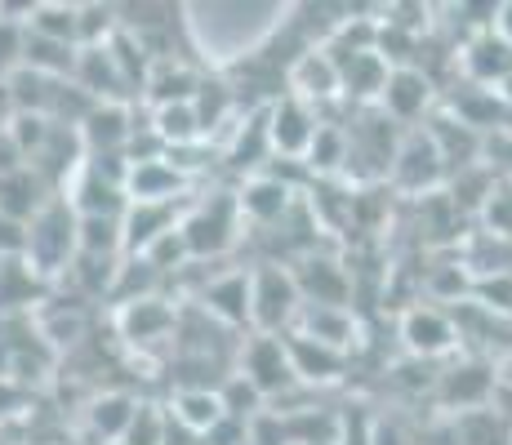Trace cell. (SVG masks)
<instances>
[{
	"label": "cell",
	"instance_id": "1",
	"mask_svg": "<svg viewBox=\"0 0 512 445\" xmlns=\"http://www.w3.org/2000/svg\"><path fill=\"white\" fill-rule=\"evenodd\" d=\"M72 259H76V214L63 196H54V201L27 223L23 263L32 267L36 276H54V272H63Z\"/></svg>",
	"mask_w": 512,
	"mask_h": 445
},
{
	"label": "cell",
	"instance_id": "2",
	"mask_svg": "<svg viewBox=\"0 0 512 445\" xmlns=\"http://www.w3.org/2000/svg\"><path fill=\"white\" fill-rule=\"evenodd\" d=\"M299 285L294 272L281 263H263L259 272H250V325L254 334H285L299 321Z\"/></svg>",
	"mask_w": 512,
	"mask_h": 445
},
{
	"label": "cell",
	"instance_id": "3",
	"mask_svg": "<svg viewBox=\"0 0 512 445\" xmlns=\"http://www.w3.org/2000/svg\"><path fill=\"white\" fill-rule=\"evenodd\" d=\"M236 223H241V210H236V196H228V192H223L219 201L192 205L179 219L187 259L196 263V259H219V254H228L236 241Z\"/></svg>",
	"mask_w": 512,
	"mask_h": 445
},
{
	"label": "cell",
	"instance_id": "4",
	"mask_svg": "<svg viewBox=\"0 0 512 445\" xmlns=\"http://www.w3.org/2000/svg\"><path fill=\"white\" fill-rule=\"evenodd\" d=\"M263 116H268V147L272 152L294 156V161L308 156L312 138H317V125H321L317 107L303 103V98H294V94H281L263 107Z\"/></svg>",
	"mask_w": 512,
	"mask_h": 445
},
{
	"label": "cell",
	"instance_id": "5",
	"mask_svg": "<svg viewBox=\"0 0 512 445\" xmlns=\"http://www.w3.org/2000/svg\"><path fill=\"white\" fill-rule=\"evenodd\" d=\"M236 374H241L263 401L277 397L281 388H290L294 370H290V356H285V339L281 334H254L241 348V370Z\"/></svg>",
	"mask_w": 512,
	"mask_h": 445
},
{
	"label": "cell",
	"instance_id": "6",
	"mask_svg": "<svg viewBox=\"0 0 512 445\" xmlns=\"http://www.w3.org/2000/svg\"><path fill=\"white\" fill-rule=\"evenodd\" d=\"M388 174H392V183H397L401 192L428 196L432 187L446 178V165H441V156H437V147H432L428 134H423V130H410V134L397 143V152H392Z\"/></svg>",
	"mask_w": 512,
	"mask_h": 445
},
{
	"label": "cell",
	"instance_id": "7",
	"mask_svg": "<svg viewBox=\"0 0 512 445\" xmlns=\"http://www.w3.org/2000/svg\"><path fill=\"white\" fill-rule=\"evenodd\" d=\"M76 138H81L85 161H107V156H125L134 138L130 125V107L125 103H94L90 116L76 125Z\"/></svg>",
	"mask_w": 512,
	"mask_h": 445
},
{
	"label": "cell",
	"instance_id": "8",
	"mask_svg": "<svg viewBox=\"0 0 512 445\" xmlns=\"http://www.w3.org/2000/svg\"><path fill=\"white\" fill-rule=\"evenodd\" d=\"M490 401H495V365L459 361L446 374H437V405H446V410H486Z\"/></svg>",
	"mask_w": 512,
	"mask_h": 445
},
{
	"label": "cell",
	"instance_id": "9",
	"mask_svg": "<svg viewBox=\"0 0 512 445\" xmlns=\"http://www.w3.org/2000/svg\"><path fill=\"white\" fill-rule=\"evenodd\" d=\"M459 63H464L468 85L495 89V94H499V89L508 85V76H512V45L499 32H477V36H468V41H464Z\"/></svg>",
	"mask_w": 512,
	"mask_h": 445
},
{
	"label": "cell",
	"instance_id": "10",
	"mask_svg": "<svg viewBox=\"0 0 512 445\" xmlns=\"http://www.w3.org/2000/svg\"><path fill=\"white\" fill-rule=\"evenodd\" d=\"M187 187V174L165 156H152V161H134L125 170V201L130 205H174Z\"/></svg>",
	"mask_w": 512,
	"mask_h": 445
},
{
	"label": "cell",
	"instance_id": "11",
	"mask_svg": "<svg viewBox=\"0 0 512 445\" xmlns=\"http://www.w3.org/2000/svg\"><path fill=\"white\" fill-rule=\"evenodd\" d=\"M285 94L303 98V103H326L339 94V63L326 54V45H308L290 67H285Z\"/></svg>",
	"mask_w": 512,
	"mask_h": 445
},
{
	"label": "cell",
	"instance_id": "12",
	"mask_svg": "<svg viewBox=\"0 0 512 445\" xmlns=\"http://www.w3.org/2000/svg\"><path fill=\"white\" fill-rule=\"evenodd\" d=\"M401 343H406L410 356H419V361H432V356H446L450 348L459 343V330L455 321H450L441 308H410L401 316Z\"/></svg>",
	"mask_w": 512,
	"mask_h": 445
},
{
	"label": "cell",
	"instance_id": "13",
	"mask_svg": "<svg viewBox=\"0 0 512 445\" xmlns=\"http://www.w3.org/2000/svg\"><path fill=\"white\" fill-rule=\"evenodd\" d=\"M379 107H383V116H388V121H401V125L419 121V116L432 107V81H428V72H419L415 63L392 67L388 85H383V94H379Z\"/></svg>",
	"mask_w": 512,
	"mask_h": 445
},
{
	"label": "cell",
	"instance_id": "14",
	"mask_svg": "<svg viewBox=\"0 0 512 445\" xmlns=\"http://www.w3.org/2000/svg\"><path fill=\"white\" fill-rule=\"evenodd\" d=\"M294 205V192L290 183L277 174H250L245 178V187L236 192V210H241V219L268 227V223H281L285 214H290Z\"/></svg>",
	"mask_w": 512,
	"mask_h": 445
},
{
	"label": "cell",
	"instance_id": "15",
	"mask_svg": "<svg viewBox=\"0 0 512 445\" xmlns=\"http://www.w3.org/2000/svg\"><path fill=\"white\" fill-rule=\"evenodd\" d=\"M281 339H285V356H290V370L299 383H334L348 370V352H334L326 343H312L294 330H285Z\"/></svg>",
	"mask_w": 512,
	"mask_h": 445
},
{
	"label": "cell",
	"instance_id": "16",
	"mask_svg": "<svg viewBox=\"0 0 512 445\" xmlns=\"http://www.w3.org/2000/svg\"><path fill=\"white\" fill-rule=\"evenodd\" d=\"M116 330H121L130 343H161L174 334V308L161 299V294H143V299L121 303Z\"/></svg>",
	"mask_w": 512,
	"mask_h": 445
},
{
	"label": "cell",
	"instance_id": "17",
	"mask_svg": "<svg viewBox=\"0 0 512 445\" xmlns=\"http://www.w3.org/2000/svg\"><path fill=\"white\" fill-rule=\"evenodd\" d=\"M294 285H299V299L312 303V308H348V272L334 259L308 254L303 267L294 272Z\"/></svg>",
	"mask_w": 512,
	"mask_h": 445
},
{
	"label": "cell",
	"instance_id": "18",
	"mask_svg": "<svg viewBox=\"0 0 512 445\" xmlns=\"http://www.w3.org/2000/svg\"><path fill=\"white\" fill-rule=\"evenodd\" d=\"M170 227H179L174 205H125L121 214V241H125V259H143Z\"/></svg>",
	"mask_w": 512,
	"mask_h": 445
},
{
	"label": "cell",
	"instance_id": "19",
	"mask_svg": "<svg viewBox=\"0 0 512 445\" xmlns=\"http://www.w3.org/2000/svg\"><path fill=\"white\" fill-rule=\"evenodd\" d=\"M54 196L58 192H49L45 178L36 174L32 165H23V170L0 178V214H9V219H18V223H32Z\"/></svg>",
	"mask_w": 512,
	"mask_h": 445
},
{
	"label": "cell",
	"instance_id": "20",
	"mask_svg": "<svg viewBox=\"0 0 512 445\" xmlns=\"http://www.w3.org/2000/svg\"><path fill=\"white\" fill-rule=\"evenodd\" d=\"M334 63H339V94L343 98H357V103H379L392 63H383L374 49H361V54H348V58H334Z\"/></svg>",
	"mask_w": 512,
	"mask_h": 445
},
{
	"label": "cell",
	"instance_id": "21",
	"mask_svg": "<svg viewBox=\"0 0 512 445\" xmlns=\"http://www.w3.org/2000/svg\"><path fill=\"white\" fill-rule=\"evenodd\" d=\"M170 419L179 423L187 437H210L228 414H223L219 388H179L170 401Z\"/></svg>",
	"mask_w": 512,
	"mask_h": 445
},
{
	"label": "cell",
	"instance_id": "22",
	"mask_svg": "<svg viewBox=\"0 0 512 445\" xmlns=\"http://www.w3.org/2000/svg\"><path fill=\"white\" fill-rule=\"evenodd\" d=\"M294 334H303L312 343H326L334 352H348L357 343V321H352L348 308H312V303H303Z\"/></svg>",
	"mask_w": 512,
	"mask_h": 445
},
{
	"label": "cell",
	"instance_id": "23",
	"mask_svg": "<svg viewBox=\"0 0 512 445\" xmlns=\"http://www.w3.org/2000/svg\"><path fill=\"white\" fill-rule=\"evenodd\" d=\"M201 303L214 321L223 325H250V272H228L214 276L201 290Z\"/></svg>",
	"mask_w": 512,
	"mask_h": 445
},
{
	"label": "cell",
	"instance_id": "24",
	"mask_svg": "<svg viewBox=\"0 0 512 445\" xmlns=\"http://www.w3.org/2000/svg\"><path fill=\"white\" fill-rule=\"evenodd\" d=\"M196 85H201V76L187 72L179 58H161V63H152V72H147V85H143V98L152 107H174V103H192Z\"/></svg>",
	"mask_w": 512,
	"mask_h": 445
},
{
	"label": "cell",
	"instance_id": "25",
	"mask_svg": "<svg viewBox=\"0 0 512 445\" xmlns=\"http://www.w3.org/2000/svg\"><path fill=\"white\" fill-rule=\"evenodd\" d=\"M152 134L165 152H183V147L201 143V125H196L192 103H174V107H152Z\"/></svg>",
	"mask_w": 512,
	"mask_h": 445
},
{
	"label": "cell",
	"instance_id": "26",
	"mask_svg": "<svg viewBox=\"0 0 512 445\" xmlns=\"http://www.w3.org/2000/svg\"><path fill=\"white\" fill-rule=\"evenodd\" d=\"M27 32L45 36V41L76 45V5H67V0H32Z\"/></svg>",
	"mask_w": 512,
	"mask_h": 445
},
{
	"label": "cell",
	"instance_id": "27",
	"mask_svg": "<svg viewBox=\"0 0 512 445\" xmlns=\"http://www.w3.org/2000/svg\"><path fill=\"white\" fill-rule=\"evenodd\" d=\"M134 410H139L134 397H125V392H103V397H94V405H90V428L103 441H121L125 428H130V419H134Z\"/></svg>",
	"mask_w": 512,
	"mask_h": 445
},
{
	"label": "cell",
	"instance_id": "28",
	"mask_svg": "<svg viewBox=\"0 0 512 445\" xmlns=\"http://www.w3.org/2000/svg\"><path fill=\"white\" fill-rule=\"evenodd\" d=\"M477 214H481V232L486 236L512 241V178H495V183H490V192L481 196Z\"/></svg>",
	"mask_w": 512,
	"mask_h": 445
},
{
	"label": "cell",
	"instance_id": "29",
	"mask_svg": "<svg viewBox=\"0 0 512 445\" xmlns=\"http://www.w3.org/2000/svg\"><path fill=\"white\" fill-rule=\"evenodd\" d=\"M0 130L14 138L18 152H23L27 161H32V156L45 147V138L54 134V121H49V116H36V112H14L5 125H0Z\"/></svg>",
	"mask_w": 512,
	"mask_h": 445
},
{
	"label": "cell",
	"instance_id": "30",
	"mask_svg": "<svg viewBox=\"0 0 512 445\" xmlns=\"http://www.w3.org/2000/svg\"><path fill=\"white\" fill-rule=\"evenodd\" d=\"M303 161H308L317 174H334L343 161H348V138H343V130H334V125H317V138H312V147H308Z\"/></svg>",
	"mask_w": 512,
	"mask_h": 445
},
{
	"label": "cell",
	"instance_id": "31",
	"mask_svg": "<svg viewBox=\"0 0 512 445\" xmlns=\"http://www.w3.org/2000/svg\"><path fill=\"white\" fill-rule=\"evenodd\" d=\"M219 401H223V414H228L232 423H241V419H259V410H263V397L241 379V374H232V379L223 383V388H219Z\"/></svg>",
	"mask_w": 512,
	"mask_h": 445
},
{
	"label": "cell",
	"instance_id": "32",
	"mask_svg": "<svg viewBox=\"0 0 512 445\" xmlns=\"http://www.w3.org/2000/svg\"><path fill=\"white\" fill-rule=\"evenodd\" d=\"M165 428H170V419H165L156 405H139L121 441L125 445H165Z\"/></svg>",
	"mask_w": 512,
	"mask_h": 445
},
{
	"label": "cell",
	"instance_id": "33",
	"mask_svg": "<svg viewBox=\"0 0 512 445\" xmlns=\"http://www.w3.org/2000/svg\"><path fill=\"white\" fill-rule=\"evenodd\" d=\"M143 263L152 267V272H170V267H183V263H192V259H187V245H183L179 227H170V232H165L161 241H156L152 250L143 254Z\"/></svg>",
	"mask_w": 512,
	"mask_h": 445
},
{
	"label": "cell",
	"instance_id": "34",
	"mask_svg": "<svg viewBox=\"0 0 512 445\" xmlns=\"http://www.w3.org/2000/svg\"><path fill=\"white\" fill-rule=\"evenodd\" d=\"M330 445H374V419L370 414H339Z\"/></svg>",
	"mask_w": 512,
	"mask_h": 445
},
{
	"label": "cell",
	"instance_id": "35",
	"mask_svg": "<svg viewBox=\"0 0 512 445\" xmlns=\"http://www.w3.org/2000/svg\"><path fill=\"white\" fill-rule=\"evenodd\" d=\"M23 36H27L23 23L0 18V76H9L14 67H23Z\"/></svg>",
	"mask_w": 512,
	"mask_h": 445
},
{
	"label": "cell",
	"instance_id": "36",
	"mask_svg": "<svg viewBox=\"0 0 512 445\" xmlns=\"http://www.w3.org/2000/svg\"><path fill=\"white\" fill-rule=\"evenodd\" d=\"M27 254V223L0 214V259H23Z\"/></svg>",
	"mask_w": 512,
	"mask_h": 445
},
{
	"label": "cell",
	"instance_id": "37",
	"mask_svg": "<svg viewBox=\"0 0 512 445\" xmlns=\"http://www.w3.org/2000/svg\"><path fill=\"white\" fill-rule=\"evenodd\" d=\"M495 32L504 36V41L512 45V0H504V5L495 9Z\"/></svg>",
	"mask_w": 512,
	"mask_h": 445
},
{
	"label": "cell",
	"instance_id": "38",
	"mask_svg": "<svg viewBox=\"0 0 512 445\" xmlns=\"http://www.w3.org/2000/svg\"><path fill=\"white\" fill-rule=\"evenodd\" d=\"M499 98H504V103L512 107V76H508V85H504V89H499Z\"/></svg>",
	"mask_w": 512,
	"mask_h": 445
}]
</instances>
